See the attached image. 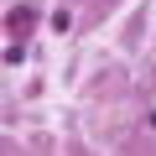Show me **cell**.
Instances as JSON below:
<instances>
[{"label":"cell","instance_id":"obj_1","mask_svg":"<svg viewBox=\"0 0 156 156\" xmlns=\"http://www.w3.org/2000/svg\"><path fill=\"white\" fill-rule=\"evenodd\" d=\"M26 21H31V11H26V5H21V11H11V16H5V26H11V31H21V26H26Z\"/></svg>","mask_w":156,"mask_h":156}]
</instances>
